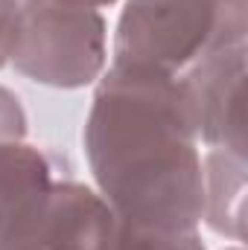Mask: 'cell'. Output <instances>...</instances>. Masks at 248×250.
Wrapping results in <instances>:
<instances>
[{"label":"cell","mask_w":248,"mask_h":250,"mask_svg":"<svg viewBox=\"0 0 248 250\" xmlns=\"http://www.w3.org/2000/svg\"><path fill=\"white\" fill-rule=\"evenodd\" d=\"M56 163L24 140L0 143V242L24 224L56 184Z\"/></svg>","instance_id":"cell-6"},{"label":"cell","mask_w":248,"mask_h":250,"mask_svg":"<svg viewBox=\"0 0 248 250\" xmlns=\"http://www.w3.org/2000/svg\"><path fill=\"white\" fill-rule=\"evenodd\" d=\"M114 250H207L198 230L187 233H167V230H146L117 221Z\"/></svg>","instance_id":"cell-8"},{"label":"cell","mask_w":248,"mask_h":250,"mask_svg":"<svg viewBox=\"0 0 248 250\" xmlns=\"http://www.w3.org/2000/svg\"><path fill=\"white\" fill-rule=\"evenodd\" d=\"M246 35L248 0H125L111 64L181 76Z\"/></svg>","instance_id":"cell-2"},{"label":"cell","mask_w":248,"mask_h":250,"mask_svg":"<svg viewBox=\"0 0 248 250\" xmlns=\"http://www.w3.org/2000/svg\"><path fill=\"white\" fill-rule=\"evenodd\" d=\"M26 137V114L21 99L0 84V143H18Z\"/></svg>","instance_id":"cell-9"},{"label":"cell","mask_w":248,"mask_h":250,"mask_svg":"<svg viewBox=\"0 0 248 250\" xmlns=\"http://www.w3.org/2000/svg\"><path fill=\"white\" fill-rule=\"evenodd\" d=\"M117 215L94 187L56 181L38 209L18 224L0 250H114Z\"/></svg>","instance_id":"cell-4"},{"label":"cell","mask_w":248,"mask_h":250,"mask_svg":"<svg viewBox=\"0 0 248 250\" xmlns=\"http://www.w3.org/2000/svg\"><path fill=\"white\" fill-rule=\"evenodd\" d=\"M41 3H62V6H85V9H105L117 0H41Z\"/></svg>","instance_id":"cell-11"},{"label":"cell","mask_w":248,"mask_h":250,"mask_svg":"<svg viewBox=\"0 0 248 250\" xmlns=\"http://www.w3.org/2000/svg\"><path fill=\"white\" fill-rule=\"evenodd\" d=\"M204 178V212L201 221L219 233L243 245L246 239V154L207 148L201 157Z\"/></svg>","instance_id":"cell-7"},{"label":"cell","mask_w":248,"mask_h":250,"mask_svg":"<svg viewBox=\"0 0 248 250\" xmlns=\"http://www.w3.org/2000/svg\"><path fill=\"white\" fill-rule=\"evenodd\" d=\"M82 143L97 192L117 221L167 233L198 230L201 143L181 76L108 64Z\"/></svg>","instance_id":"cell-1"},{"label":"cell","mask_w":248,"mask_h":250,"mask_svg":"<svg viewBox=\"0 0 248 250\" xmlns=\"http://www.w3.org/2000/svg\"><path fill=\"white\" fill-rule=\"evenodd\" d=\"M181 79L193 99L198 143L246 154V44L210 53L181 73Z\"/></svg>","instance_id":"cell-5"},{"label":"cell","mask_w":248,"mask_h":250,"mask_svg":"<svg viewBox=\"0 0 248 250\" xmlns=\"http://www.w3.org/2000/svg\"><path fill=\"white\" fill-rule=\"evenodd\" d=\"M228 250H243V248H240V245H237V248H228Z\"/></svg>","instance_id":"cell-12"},{"label":"cell","mask_w":248,"mask_h":250,"mask_svg":"<svg viewBox=\"0 0 248 250\" xmlns=\"http://www.w3.org/2000/svg\"><path fill=\"white\" fill-rule=\"evenodd\" d=\"M21 12H24V0H0V67L12 59Z\"/></svg>","instance_id":"cell-10"},{"label":"cell","mask_w":248,"mask_h":250,"mask_svg":"<svg viewBox=\"0 0 248 250\" xmlns=\"http://www.w3.org/2000/svg\"><path fill=\"white\" fill-rule=\"evenodd\" d=\"M108 23L99 9L24 0L9 64L35 84L85 87L108 67Z\"/></svg>","instance_id":"cell-3"}]
</instances>
